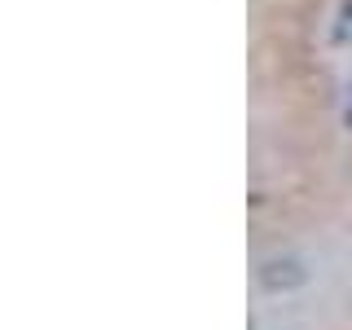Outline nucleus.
<instances>
[{
	"label": "nucleus",
	"instance_id": "obj_1",
	"mask_svg": "<svg viewBox=\"0 0 352 330\" xmlns=\"http://www.w3.org/2000/svg\"><path fill=\"white\" fill-rule=\"evenodd\" d=\"M260 282L269 286V291H286V286H300L304 282V269L295 260H269L260 269Z\"/></svg>",
	"mask_w": 352,
	"mask_h": 330
}]
</instances>
